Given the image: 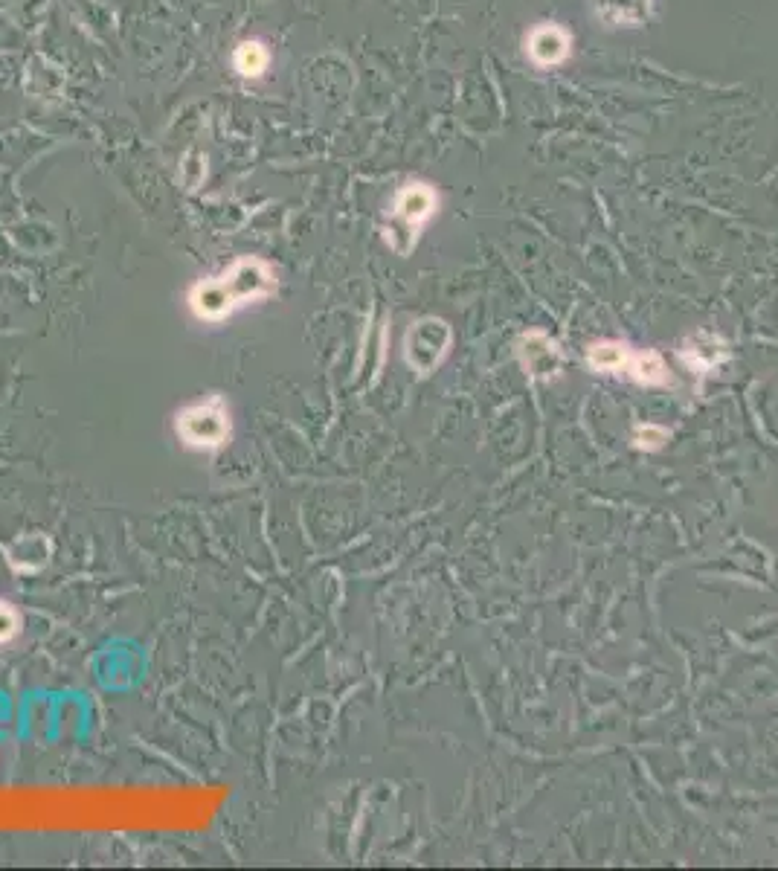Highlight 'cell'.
Instances as JSON below:
<instances>
[{
	"mask_svg": "<svg viewBox=\"0 0 778 871\" xmlns=\"http://www.w3.org/2000/svg\"><path fill=\"white\" fill-rule=\"evenodd\" d=\"M593 12L610 30H636L651 18V0H593Z\"/></svg>",
	"mask_w": 778,
	"mask_h": 871,
	"instance_id": "6",
	"label": "cell"
},
{
	"mask_svg": "<svg viewBox=\"0 0 778 871\" xmlns=\"http://www.w3.org/2000/svg\"><path fill=\"white\" fill-rule=\"evenodd\" d=\"M178 433L192 448H218L230 436V413L218 395L186 407L178 416Z\"/></svg>",
	"mask_w": 778,
	"mask_h": 871,
	"instance_id": "2",
	"label": "cell"
},
{
	"mask_svg": "<svg viewBox=\"0 0 778 871\" xmlns=\"http://www.w3.org/2000/svg\"><path fill=\"white\" fill-rule=\"evenodd\" d=\"M268 64L270 53L262 41H244L233 53V67L239 70L241 76H253L256 79V76H262L268 70Z\"/></svg>",
	"mask_w": 778,
	"mask_h": 871,
	"instance_id": "8",
	"label": "cell"
},
{
	"mask_svg": "<svg viewBox=\"0 0 778 871\" xmlns=\"http://www.w3.org/2000/svg\"><path fill=\"white\" fill-rule=\"evenodd\" d=\"M276 288V276L262 259H239L230 271L198 282L189 291V308L204 323H221L239 308L265 300Z\"/></svg>",
	"mask_w": 778,
	"mask_h": 871,
	"instance_id": "1",
	"label": "cell"
},
{
	"mask_svg": "<svg viewBox=\"0 0 778 871\" xmlns=\"http://www.w3.org/2000/svg\"><path fill=\"white\" fill-rule=\"evenodd\" d=\"M630 375L633 381L645 384V387H659L668 381V372H665V363L659 358L657 352H639V355H630L628 361Z\"/></svg>",
	"mask_w": 778,
	"mask_h": 871,
	"instance_id": "9",
	"label": "cell"
},
{
	"mask_svg": "<svg viewBox=\"0 0 778 871\" xmlns=\"http://www.w3.org/2000/svg\"><path fill=\"white\" fill-rule=\"evenodd\" d=\"M450 352V326L445 320H421L407 334V363L427 375L439 363L448 358Z\"/></svg>",
	"mask_w": 778,
	"mask_h": 871,
	"instance_id": "4",
	"label": "cell"
},
{
	"mask_svg": "<svg viewBox=\"0 0 778 871\" xmlns=\"http://www.w3.org/2000/svg\"><path fill=\"white\" fill-rule=\"evenodd\" d=\"M572 38L564 27L558 24H540L526 38V53L538 67H558L569 59Z\"/></svg>",
	"mask_w": 778,
	"mask_h": 871,
	"instance_id": "5",
	"label": "cell"
},
{
	"mask_svg": "<svg viewBox=\"0 0 778 871\" xmlns=\"http://www.w3.org/2000/svg\"><path fill=\"white\" fill-rule=\"evenodd\" d=\"M439 210V195L427 183H407L398 189L392 201V218L401 224V233L407 236V253L416 247L419 233L427 227V221Z\"/></svg>",
	"mask_w": 778,
	"mask_h": 871,
	"instance_id": "3",
	"label": "cell"
},
{
	"mask_svg": "<svg viewBox=\"0 0 778 871\" xmlns=\"http://www.w3.org/2000/svg\"><path fill=\"white\" fill-rule=\"evenodd\" d=\"M630 352L625 343H616V340H604V343H596L590 346L587 352V363L599 372H622L628 369Z\"/></svg>",
	"mask_w": 778,
	"mask_h": 871,
	"instance_id": "7",
	"label": "cell"
},
{
	"mask_svg": "<svg viewBox=\"0 0 778 871\" xmlns=\"http://www.w3.org/2000/svg\"><path fill=\"white\" fill-rule=\"evenodd\" d=\"M668 442V430L665 427H657V424H645L636 430V445L645 448V451H659L662 445Z\"/></svg>",
	"mask_w": 778,
	"mask_h": 871,
	"instance_id": "11",
	"label": "cell"
},
{
	"mask_svg": "<svg viewBox=\"0 0 778 871\" xmlns=\"http://www.w3.org/2000/svg\"><path fill=\"white\" fill-rule=\"evenodd\" d=\"M18 616H15V610L12 607H6L3 601H0V642H9L15 633H18Z\"/></svg>",
	"mask_w": 778,
	"mask_h": 871,
	"instance_id": "12",
	"label": "cell"
},
{
	"mask_svg": "<svg viewBox=\"0 0 778 871\" xmlns=\"http://www.w3.org/2000/svg\"><path fill=\"white\" fill-rule=\"evenodd\" d=\"M523 352L529 355V369H535V372H543V363H549V369H555V343H549L543 334H529L526 340H523Z\"/></svg>",
	"mask_w": 778,
	"mask_h": 871,
	"instance_id": "10",
	"label": "cell"
}]
</instances>
